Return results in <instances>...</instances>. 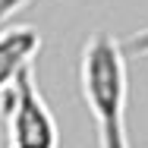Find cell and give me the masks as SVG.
<instances>
[{"label": "cell", "instance_id": "cell-1", "mask_svg": "<svg viewBox=\"0 0 148 148\" xmlns=\"http://www.w3.org/2000/svg\"><path fill=\"white\" fill-rule=\"evenodd\" d=\"M82 98L95 120L98 148H129L126 132V98H129V73L126 54L114 35L98 32L85 41L79 63Z\"/></svg>", "mask_w": 148, "mask_h": 148}, {"label": "cell", "instance_id": "cell-2", "mask_svg": "<svg viewBox=\"0 0 148 148\" xmlns=\"http://www.w3.org/2000/svg\"><path fill=\"white\" fill-rule=\"evenodd\" d=\"M6 148H60V129L47 101L35 82V69L19 73V79L3 91Z\"/></svg>", "mask_w": 148, "mask_h": 148}, {"label": "cell", "instance_id": "cell-3", "mask_svg": "<svg viewBox=\"0 0 148 148\" xmlns=\"http://www.w3.org/2000/svg\"><path fill=\"white\" fill-rule=\"evenodd\" d=\"M41 51V35L29 25H13L0 32V95L10 88L19 73H25Z\"/></svg>", "mask_w": 148, "mask_h": 148}, {"label": "cell", "instance_id": "cell-4", "mask_svg": "<svg viewBox=\"0 0 148 148\" xmlns=\"http://www.w3.org/2000/svg\"><path fill=\"white\" fill-rule=\"evenodd\" d=\"M29 0H0V22H6L13 13H19Z\"/></svg>", "mask_w": 148, "mask_h": 148}, {"label": "cell", "instance_id": "cell-5", "mask_svg": "<svg viewBox=\"0 0 148 148\" xmlns=\"http://www.w3.org/2000/svg\"><path fill=\"white\" fill-rule=\"evenodd\" d=\"M136 44H139L136 51H142V54H145V51H148V32H145V35H139V38H136Z\"/></svg>", "mask_w": 148, "mask_h": 148}]
</instances>
